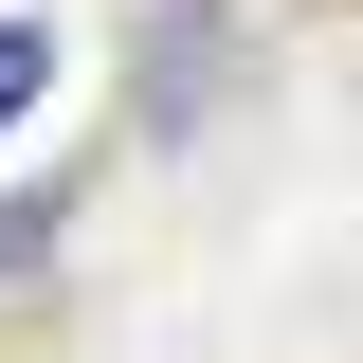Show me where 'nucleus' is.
<instances>
[{
	"mask_svg": "<svg viewBox=\"0 0 363 363\" xmlns=\"http://www.w3.org/2000/svg\"><path fill=\"white\" fill-rule=\"evenodd\" d=\"M37 91H55V18H0V128H18Z\"/></svg>",
	"mask_w": 363,
	"mask_h": 363,
	"instance_id": "1",
	"label": "nucleus"
}]
</instances>
